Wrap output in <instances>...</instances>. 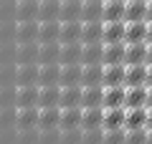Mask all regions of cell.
Wrapping results in <instances>:
<instances>
[{
	"label": "cell",
	"instance_id": "cell-1",
	"mask_svg": "<svg viewBox=\"0 0 152 144\" xmlns=\"http://www.w3.org/2000/svg\"><path fill=\"white\" fill-rule=\"evenodd\" d=\"M38 86H61V63H38Z\"/></svg>",
	"mask_w": 152,
	"mask_h": 144
},
{
	"label": "cell",
	"instance_id": "cell-2",
	"mask_svg": "<svg viewBox=\"0 0 152 144\" xmlns=\"http://www.w3.org/2000/svg\"><path fill=\"white\" fill-rule=\"evenodd\" d=\"M15 86H38V63H15Z\"/></svg>",
	"mask_w": 152,
	"mask_h": 144
},
{
	"label": "cell",
	"instance_id": "cell-3",
	"mask_svg": "<svg viewBox=\"0 0 152 144\" xmlns=\"http://www.w3.org/2000/svg\"><path fill=\"white\" fill-rule=\"evenodd\" d=\"M38 106H15V129H36Z\"/></svg>",
	"mask_w": 152,
	"mask_h": 144
},
{
	"label": "cell",
	"instance_id": "cell-4",
	"mask_svg": "<svg viewBox=\"0 0 152 144\" xmlns=\"http://www.w3.org/2000/svg\"><path fill=\"white\" fill-rule=\"evenodd\" d=\"M124 71H127V63H104L102 84L104 86H124Z\"/></svg>",
	"mask_w": 152,
	"mask_h": 144
},
{
	"label": "cell",
	"instance_id": "cell-5",
	"mask_svg": "<svg viewBox=\"0 0 152 144\" xmlns=\"http://www.w3.org/2000/svg\"><path fill=\"white\" fill-rule=\"evenodd\" d=\"M58 124H61V106H38V129H53Z\"/></svg>",
	"mask_w": 152,
	"mask_h": 144
},
{
	"label": "cell",
	"instance_id": "cell-6",
	"mask_svg": "<svg viewBox=\"0 0 152 144\" xmlns=\"http://www.w3.org/2000/svg\"><path fill=\"white\" fill-rule=\"evenodd\" d=\"M38 41V20H15V43Z\"/></svg>",
	"mask_w": 152,
	"mask_h": 144
},
{
	"label": "cell",
	"instance_id": "cell-7",
	"mask_svg": "<svg viewBox=\"0 0 152 144\" xmlns=\"http://www.w3.org/2000/svg\"><path fill=\"white\" fill-rule=\"evenodd\" d=\"M124 86H147V63H127Z\"/></svg>",
	"mask_w": 152,
	"mask_h": 144
},
{
	"label": "cell",
	"instance_id": "cell-8",
	"mask_svg": "<svg viewBox=\"0 0 152 144\" xmlns=\"http://www.w3.org/2000/svg\"><path fill=\"white\" fill-rule=\"evenodd\" d=\"M38 41L15 43V63H38Z\"/></svg>",
	"mask_w": 152,
	"mask_h": 144
},
{
	"label": "cell",
	"instance_id": "cell-9",
	"mask_svg": "<svg viewBox=\"0 0 152 144\" xmlns=\"http://www.w3.org/2000/svg\"><path fill=\"white\" fill-rule=\"evenodd\" d=\"M104 63H84L81 66V86H104Z\"/></svg>",
	"mask_w": 152,
	"mask_h": 144
},
{
	"label": "cell",
	"instance_id": "cell-10",
	"mask_svg": "<svg viewBox=\"0 0 152 144\" xmlns=\"http://www.w3.org/2000/svg\"><path fill=\"white\" fill-rule=\"evenodd\" d=\"M124 51H127V43H124V41H117V43H104L102 63H124Z\"/></svg>",
	"mask_w": 152,
	"mask_h": 144
},
{
	"label": "cell",
	"instance_id": "cell-11",
	"mask_svg": "<svg viewBox=\"0 0 152 144\" xmlns=\"http://www.w3.org/2000/svg\"><path fill=\"white\" fill-rule=\"evenodd\" d=\"M61 36V20H38V43L58 41Z\"/></svg>",
	"mask_w": 152,
	"mask_h": 144
},
{
	"label": "cell",
	"instance_id": "cell-12",
	"mask_svg": "<svg viewBox=\"0 0 152 144\" xmlns=\"http://www.w3.org/2000/svg\"><path fill=\"white\" fill-rule=\"evenodd\" d=\"M127 106H104V129H119L124 127Z\"/></svg>",
	"mask_w": 152,
	"mask_h": 144
},
{
	"label": "cell",
	"instance_id": "cell-13",
	"mask_svg": "<svg viewBox=\"0 0 152 144\" xmlns=\"http://www.w3.org/2000/svg\"><path fill=\"white\" fill-rule=\"evenodd\" d=\"M140 41H147V20H127L124 43H140Z\"/></svg>",
	"mask_w": 152,
	"mask_h": 144
},
{
	"label": "cell",
	"instance_id": "cell-14",
	"mask_svg": "<svg viewBox=\"0 0 152 144\" xmlns=\"http://www.w3.org/2000/svg\"><path fill=\"white\" fill-rule=\"evenodd\" d=\"M104 127V106H84L81 109V129Z\"/></svg>",
	"mask_w": 152,
	"mask_h": 144
},
{
	"label": "cell",
	"instance_id": "cell-15",
	"mask_svg": "<svg viewBox=\"0 0 152 144\" xmlns=\"http://www.w3.org/2000/svg\"><path fill=\"white\" fill-rule=\"evenodd\" d=\"M124 28L127 20H104V43H117V41H124Z\"/></svg>",
	"mask_w": 152,
	"mask_h": 144
},
{
	"label": "cell",
	"instance_id": "cell-16",
	"mask_svg": "<svg viewBox=\"0 0 152 144\" xmlns=\"http://www.w3.org/2000/svg\"><path fill=\"white\" fill-rule=\"evenodd\" d=\"M81 43H96L104 36V20H81Z\"/></svg>",
	"mask_w": 152,
	"mask_h": 144
},
{
	"label": "cell",
	"instance_id": "cell-17",
	"mask_svg": "<svg viewBox=\"0 0 152 144\" xmlns=\"http://www.w3.org/2000/svg\"><path fill=\"white\" fill-rule=\"evenodd\" d=\"M81 41H74V43H61V56H58V63H81Z\"/></svg>",
	"mask_w": 152,
	"mask_h": 144
},
{
	"label": "cell",
	"instance_id": "cell-18",
	"mask_svg": "<svg viewBox=\"0 0 152 144\" xmlns=\"http://www.w3.org/2000/svg\"><path fill=\"white\" fill-rule=\"evenodd\" d=\"M58 56H61V41L38 46V63H58Z\"/></svg>",
	"mask_w": 152,
	"mask_h": 144
},
{
	"label": "cell",
	"instance_id": "cell-19",
	"mask_svg": "<svg viewBox=\"0 0 152 144\" xmlns=\"http://www.w3.org/2000/svg\"><path fill=\"white\" fill-rule=\"evenodd\" d=\"M15 20H38V0H15Z\"/></svg>",
	"mask_w": 152,
	"mask_h": 144
},
{
	"label": "cell",
	"instance_id": "cell-20",
	"mask_svg": "<svg viewBox=\"0 0 152 144\" xmlns=\"http://www.w3.org/2000/svg\"><path fill=\"white\" fill-rule=\"evenodd\" d=\"M81 20H61V43H74V41H81Z\"/></svg>",
	"mask_w": 152,
	"mask_h": 144
},
{
	"label": "cell",
	"instance_id": "cell-21",
	"mask_svg": "<svg viewBox=\"0 0 152 144\" xmlns=\"http://www.w3.org/2000/svg\"><path fill=\"white\" fill-rule=\"evenodd\" d=\"M15 106H38V86H15Z\"/></svg>",
	"mask_w": 152,
	"mask_h": 144
},
{
	"label": "cell",
	"instance_id": "cell-22",
	"mask_svg": "<svg viewBox=\"0 0 152 144\" xmlns=\"http://www.w3.org/2000/svg\"><path fill=\"white\" fill-rule=\"evenodd\" d=\"M124 63H147V41H140V43H127Z\"/></svg>",
	"mask_w": 152,
	"mask_h": 144
},
{
	"label": "cell",
	"instance_id": "cell-23",
	"mask_svg": "<svg viewBox=\"0 0 152 144\" xmlns=\"http://www.w3.org/2000/svg\"><path fill=\"white\" fill-rule=\"evenodd\" d=\"M58 106H81V84H76V86H61Z\"/></svg>",
	"mask_w": 152,
	"mask_h": 144
},
{
	"label": "cell",
	"instance_id": "cell-24",
	"mask_svg": "<svg viewBox=\"0 0 152 144\" xmlns=\"http://www.w3.org/2000/svg\"><path fill=\"white\" fill-rule=\"evenodd\" d=\"M104 86H81V106H104Z\"/></svg>",
	"mask_w": 152,
	"mask_h": 144
},
{
	"label": "cell",
	"instance_id": "cell-25",
	"mask_svg": "<svg viewBox=\"0 0 152 144\" xmlns=\"http://www.w3.org/2000/svg\"><path fill=\"white\" fill-rule=\"evenodd\" d=\"M147 86H127V96H124V106H147Z\"/></svg>",
	"mask_w": 152,
	"mask_h": 144
},
{
	"label": "cell",
	"instance_id": "cell-26",
	"mask_svg": "<svg viewBox=\"0 0 152 144\" xmlns=\"http://www.w3.org/2000/svg\"><path fill=\"white\" fill-rule=\"evenodd\" d=\"M81 66L84 63H61V86L81 84Z\"/></svg>",
	"mask_w": 152,
	"mask_h": 144
},
{
	"label": "cell",
	"instance_id": "cell-27",
	"mask_svg": "<svg viewBox=\"0 0 152 144\" xmlns=\"http://www.w3.org/2000/svg\"><path fill=\"white\" fill-rule=\"evenodd\" d=\"M81 5L84 0H61L58 20H81Z\"/></svg>",
	"mask_w": 152,
	"mask_h": 144
},
{
	"label": "cell",
	"instance_id": "cell-28",
	"mask_svg": "<svg viewBox=\"0 0 152 144\" xmlns=\"http://www.w3.org/2000/svg\"><path fill=\"white\" fill-rule=\"evenodd\" d=\"M61 0H38V20H58Z\"/></svg>",
	"mask_w": 152,
	"mask_h": 144
},
{
	"label": "cell",
	"instance_id": "cell-29",
	"mask_svg": "<svg viewBox=\"0 0 152 144\" xmlns=\"http://www.w3.org/2000/svg\"><path fill=\"white\" fill-rule=\"evenodd\" d=\"M124 127L127 129H142V127H147V106H132V109H127Z\"/></svg>",
	"mask_w": 152,
	"mask_h": 144
},
{
	"label": "cell",
	"instance_id": "cell-30",
	"mask_svg": "<svg viewBox=\"0 0 152 144\" xmlns=\"http://www.w3.org/2000/svg\"><path fill=\"white\" fill-rule=\"evenodd\" d=\"M81 109L84 106H61V129L81 127Z\"/></svg>",
	"mask_w": 152,
	"mask_h": 144
},
{
	"label": "cell",
	"instance_id": "cell-31",
	"mask_svg": "<svg viewBox=\"0 0 152 144\" xmlns=\"http://www.w3.org/2000/svg\"><path fill=\"white\" fill-rule=\"evenodd\" d=\"M81 20H104V0H84Z\"/></svg>",
	"mask_w": 152,
	"mask_h": 144
},
{
	"label": "cell",
	"instance_id": "cell-32",
	"mask_svg": "<svg viewBox=\"0 0 152 144\" xmlns=\"http://www.w3.org/2000/svg\"><path fill=\"white\" fill-rule=\"evenodd\" d=\"M127 86H104V106H124Z\"/></svg>",
	"mask_w": 152,
	"mask_h": 144
},
{
	"label": "cell",
	"instance_id": "cell-33",
	"mask_svg": "<svg viewBox=\"0 0 152 144\" xmlns=\"http://www.w3.org/2000/svg\"><path fill=\"white\" fill-rule=\"evenodd\" d=\"M102 53H104V41L84 43V48H81V63H102Z\"/></svg>",
	"mask_w": 152,
	"mask_h": 144
},
{
	"label": "cell",
	"instance_id": "cell-34",
	"mask_svg": "<svg viewBox=\"0 0 152 144\" xmlns=\"http://www.w3.org/2000/svg\"><path fill=\"white\" fill-rule=\"evenodd\" d=\"M61 86H38V106H58Z\"/></svg>",
	"mask_w": 152,
	"mask_h": 144
},
{
	"label": "cell",
	"instance_id": "cell-35",
	"mask_svg": "<svg viewBox=\"0 0 152 144\" xmlns=\"http://www.w3.org/2000/svg\"><path fill=\"white\" fill-rule=\"evenodd\" d=\"M127 0H104V20H124Z\"/></svg>",
	"mask_w": 152,
	"mask_h": 144
},
{
	"label": "cell",
	"instance_id": "cell-36",
	"mask_svg": "<svg viewBox=\"0 0 152 144\" xmlns=\"http://www.w3.org/2000/svg\"><path fill=\"white\" fill-rule=\"evenodd\" d=\"M147 18V0H127L124 20H145Z\"/></svg>",
	"mask_w": 152,
	"mask_h": 144
},
{
	"label": "cell",
	"instance_id": "cell-37",
	"mask_svg": "<svg viewBox=\"0 0 152 144\" xmlns=\"http://www.w3.org/2000/svg\"><path fill=\"white\" fill-rule=\"evenodd\" d=\"M81 144H104V127L81 129Z\"/></svg>",
	"mask_w": 152,
	"mask_h": 144
},
{
	"label": "cell",
	"instance_id": "cell-38",
	"mask_svg": "<svg viewBox=\"0 0 152 144\" xmlns=\"http://www.w3.org/2000/svg\"><path fill=\"white\" fill-rule=\"evenodd\" d=\"M124 139H127V127L104 129V144H124Z\"/></svg>",
	"mask_w": 152,
	"mask_h": 144
},
{
	"label": "cell",
	"instance_id": "cell-39",
	"mask_svg": "<svg viewBox=\"0 0 152 144\" xmlns=\"http://www.w3.org/2000/svg\"><path fill=\"white\" fill-rule=\"evenodd\" d=\"M0 43H15V20H0Z\"/></svg>",
	"mask_w": 152,
	"mask_h": 144
},
{
	"label": "cell",
	"instance_id": "cell-40",
	"mask_svg": "<svg viewBox=\"0 0 152 144\" xmlns=\"http://www.w3.org/2000/svg\"><path fill=\"white\" fill-rule=\"evenodd\" d=\"M0 86H15V63H0Z\"/></svg>",
	"mask_w": 152,
	"mask_h": 144
},
{
	"label": "cell",
	"instance_id": "cell-41",
	"mask_svg": "<svg viewBox=\"0 0 152 144\" xmlns=\"http://www.w3.org/2000/svg\"><path fill=\"white\" fill-rule=\"evenodd\" d=\"M38 144H61V132H58V127H53V129H41V134H38Z\"/></svg>",
	"mask_w": 152,
	"mask_h": 144
},
{
	"label": "cell",
	"instance_id": "cell-42",
	"mask_svg": "<svg viewBox=\"0 0 152 144\" xmlns=\"http://www.w3.org/2000/svg\"><path fill=\"white\" fill-rule=\"evenodd\" d=\"M15 127V106H0V129Z\"/></svg>",
	"mask_w": 152,
	"mask_h": 144
},
{
	"label": "cell",
	"instance_id": "cell-43",
	"mask_svg": "<svg viewBox=\"0 0 152 144\" xmlns=\"http://www.w3.org/2000/svg\"><path fill=\"white\" fill-rule=\"evenodd\" d=\"M124 144H147V127H142V129H127Z\"/></svg>",
	"mask_w": 152,
	"mask_h": 144
},
{
	"label": "cell",
	"instance_id": "cell-44",
	"mask_svg": "<svg viewBox=\"0 0 152 144\" xmlns=\"http://www.w3.org/2000/svg\"><path fill=\"white\" fill-rule=\"evenodd\" d=\"M81 127H71V129H61V144H81Z\"/></svg>",
	"mask_w": 152,
	"mask_h": 144
},
{
	"label": "cell",
	"instance_id": "cell-45",
	"mask_svg": "<svg viewBox=\"0 0 152 144\" xmlns=\"http://www.w3.org/2000/svg\"><path fill=\"white\" fill-rule=\"evenodd\" d=\"M0 63H15V43H0Z\"/></svg>",
	"mask_w": 152,
	"mask_h": 144
},
{
	"label": "cell",
	"instance_id": "cell-46",
	"mask_svg": "<svg viewBox=\"0 0 152 144\" xmlns=\"http://www.w3.org/2000/svg\"><path fill=\"white\" fill-rule=\"evenodd\" d=\"M0 106H15V86H0Z\"/></svg>",
	"mask_w": 152,
	"mask_h": 144
},
{
	"label": "cell",
	"instance_id": "cell-47",
	"mask_svg": "<svg viewBox=\"0 0 152 144\" xmlns=\"http://www.w3.org/2000/svg\"><path fill=\"white\" fill-rule=\"evenodd\" d=\"M38 134L36 129H18V144H38Z\"/></svg>",
	"mask_w": 152,
	"mask_h": 144
},
{
	"label": "cell",
	"instance_id": "cell-48",
	"mask_svg": "<svg viewBox=\"0 0 152 144\" xmlns=\"http://www.w3.org/2000/svg\"><path fill=\"white\" fill-rule=\"evenodd\" d=\"M147 23H152V0H147V18H145Z\"/></svg>",
	"mask_w": 152,
	"mask_h": 144
},
{
	"label": "cell",
	"instance_id": "cell-49",
	"mask_svg": "<svg viewBox=\"0 0 152 144\" xmlns=\"http://www.w3.org/2000/svg\"><path fill=\"white\" fill-rule=\"evenodd\" d=\"M147 66H152V43H147Z\"/></svg>",
	"mask_w": 152,
	"mask_h": 144
},
{
	"label": "cell",
	"instance_id": "cell-50",
	"mask_svg": "<svg viewBox=\"0 0 152 144\" xmlns=\"http://www.w3.org/2000/svg\"><path fill=\"white\" fill-rule=\"evenodd\" d=\"M147 129H152V109L147 106Z\"/></svg>",
	"mask_w": 152,
	"mask_h": 144
},
{
	"label": "cell",
	"instance_id": "cell-51",
	"mask_svg": "<svg viewBox=\"0 0 152 144\" xmlns=\"http://www.w3.org/2000/svg\"><path fill=\"white\" fill-rule=\"evenodd\" d=\"M147 89H150V91H147V106L152 109V86H147Z\"/></svg>",
	"mask_w": 152,
	"mask_h": 144
},
{
	"label": "cell",
	"instance_id": "cell-52",
	"mask_svg": "<svg viewBox=\"0 0 152 144\" xmlns=\"http://www.w3.org/2000/svg\"><path fill=\"white\" fill-rule=\"evenodd\" d=\"M147 43H152V23H147Z\"/></svg>",
	"mask_w": 152,
	"mask_h": 144
},
{
	"label": "cell",
	"instance_id": "cell-53",
	"mask_svg": "<svg viewBox=\"0 0 152 144\" xmlns=\"http://www.w3.org/2000/svg\"><path fill=\"white\" fill-rule=\"evenodd\" d=\"M147 86H152V66H147Z\"/></svg>",
	"mask_w": 152,
	"mask_h": 144
},
{
	"label": "cell",
	"instance_id": "cell-54",
	"mask_svg": "<svg viewBox=\"0 0 152 144\" xmlns=\"http://www.w3.org/2000/svg\"><path fill=\"white\" fill-rule=\"evenodd\" d=\"M147 144H152V129H147Z\"/></svg>",
	"mask_w": 152,
	"mask_h": 144
}]
</instances>
